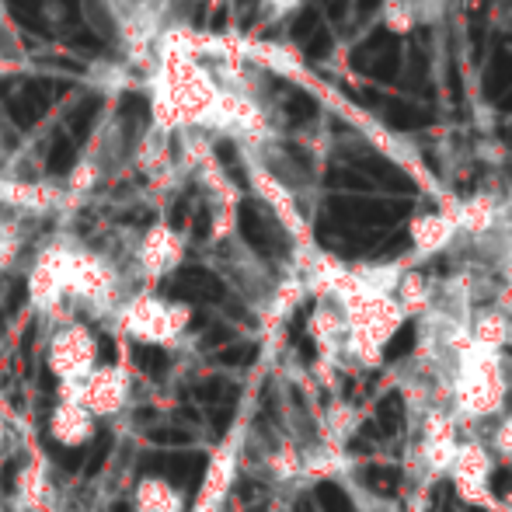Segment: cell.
I'll return each instance as SVG.
<instances>
[{
    "instance_id": "21",
    "label": "cell",
    "mask_w": 512,
    "mask_h": 512,
    "mask_svg": "<svg viewBox=\"0 0 512 512\" xmlns=\"http://www.w3.org/2000/svg\"><path fill=\"white\" fill-rule=\"evenodd\" d=\"M422 439H429V443H457V422H453L446 411L432 408L429 415H425Z\"/></svg>"
},
{
    "instance_id": "20",
    "label": "cell",
    "mask_w": 512,
    "mask_h": 512,
    "mask_svg": "<svg viewBox=\"0 0 512 512\" xmlns=\"http://www.w3.org/2000/svg\"><path fill=\"white\" fill-rule=\"evenodd\" d=\"M352 422H356V411L352 405H345V401H335L328 411V443L335 453H342V439L352 432Z\"/></svg>"
},
{
    "instance_id": "18",
    "label": "cell",
    "mask_w": 512,
    "mask_h": 512,
    "mask_svg": "<svg viewBox=\"0 0 512 512\" xmlns=\"http://www.w3.org/2000/svg\"><path fill=\"white\" fill-rule=\"evenodd\" d=\"M304 297H307L304 279H300V276L283 279V283L276 286V293H272V304H269L272 321H279V317H290L293 310H297L300 304H304Z\"/></svg>"
},
{
    "instance_id": "1",
    "label": "cell",
    "mask_w": 512,
    "mask_h": 512,
    "mask_svg": "<svg viewBox=\"0 0 512 512\" xmlns=\"http://www.w3.org/2000/svg\"><path fill=\"white\" fill-rule=\"evenodd\" d=\"M143 88L157 133H213L223 81L199 56L157 53Z\"/></svg>"
},
{
    "instance_id": "7",
    "label": "cell",
    "mask_w": 512,
    "mask_h": 512,
    "mask_svg": "<svg viewBox=\"0 0 512 512\" xmlns=\"http://www.w3.org/2000/svg\"><path fill=\"white\" fill-rule=\"evenodd\" d=\"M248 178H251V189L258 192V199H262V203L276 213V220L286 227V234H290L304 251H310L307 220H304V213H300L297 196H293L290 185H286L283 178L269 168V164L258 161V157H251V161H248Z\"/></svg>"
},
{
    "instance_id": "2",
    "label": "cell",
    "mask_w": 512,
    "mask_h": 512,
    "mask_svg": "<svg viewBox=\"0 0 512 512\" xmlns=\"http://www.w3.org/2000/svg\"><path fill=\"white\" fill-rule=\"evenodd\" d=\"M63 265V293L67 307H88L95 314H115L129 293H122L119 265L95 248H84L77 241H60Z\"/></svg>"
},
{
    "instance_id": "8",
    "label": "cell",
    "mask_w": 512,
    "mask_h": 512,
    "mask_svg": "<svg viewBox=\"0 0 512 512\" xmlns=\"http://www.w3.org/2000/svg\"><path fill=\"white\" fill-rule=\"evenodd\" d=\"M28 304L46 317H63L67 310V293H63V265H60V241L46 244L35 255L32 269H28Z\"/></svg>"
},
{
    "instance_id": "26",
    "label": "cell",
    "mask_w": 512,
    "mask_h": 512,
    "mask_svg": "<svg viewBox=\"0 0 512 512\" xmlns=\"http://www.w3.org/2000/svg\"><path fill=\"white\" fill-rule=\"evenodd\" d=\"M492 446H495V453H502V457H512V418H506V422L495 429Z\"/></svg>"
},
{
    "instance_id": "12",
    "label": "cell",
    "mask_w": 512,
    "mask_h": 512,
    "mask_svg": "<svg viewBox=\"0 0 512 512\" xmlns=\"http://www.w3.org/2000/svg\"><path fill=\"white\" fill-rule=\"evenodd\" d=\"M453 223H457V234L467 237H488L492 230H499L502 223V206L492 192H474L471 199L453 206Z\"/></svg>"
},
{
    "instance_id": "13",
    "label": "cell",
    "mask_w": 512,
    "mask_h": 512,
    "mask_svg": "<svg viewBox=\"0 0 512 512\" xmlns=\"http://www.w3.org/2000/svg\"><path fill=\"white\" fill-rule=\"evenodd\" d=\"M133 509L136 512H185V492L178 485H171L161 474H147L143 481H136L133 488Z\"/></svg>"
},
{
    "instance_id": "25",
    "label": "cell",
    "mask_w": 512,
    "mask_h": 512,
    "mask_svg": "<svg viewBox=\"0 0 512 512\" xmlns=\"http://www.w3.org/2000/svg\"><path fill=\"white\" fill-rule=\"evenodd\" d=\"M258 4H262V11L269 14V18H286V14L297 11L304 0H258Z\"/></svg>"
},
{
    "instance_id": "15",
    "label": "cell",
    "mask_w": 512,
    "mask_h": 512,
    "mask_svg": "<svg viewBox=\"0 0 512 512\" xmlns=\"http://www.w3.org/2000/svg\"><path fill=\"white\" fill-rule=\"evenodd\" d=\"M467 328H471L474 345H478V349H488V352H502V345L512 338V324L499 307L478 310L474 324H467Z\"/></svg>"
},
{
    "instance_id": "19",
    "label": "cell",
    "mask_w": 512,
    "mask_h": 512,
    "mask_svg": "<svg viewBox=\"0 0 512 512\" xmlns=\"http://www.w3.org/2000/svg\"><path fill=\"white\" fill-rule=\"evenodd\" d=\"M457 446L460 443H429V439H422L418 457H422V464L429 467L432 474H450L453 457H457Z\"/></svg>"
},
{
    "instance_id": "24",
    "label": "cell",
    "mask_w": 512,
    "mask_h": 512,
    "mask_svg": "<svg viewBox=\"0 0 512 512\" xmlns=\"http://www.w3.org/2000/svg\"><path fill=\"white\" fill-rule=\"evenodd\" d=\"M18 251H21V237H18V230H14L11 223L4 220V216H0V272L11 269L14 258H18Z\"/></svg>"
},
{
    "instance_id": "14",
    "label": "cell",
    "mask_w": 512,
    "mask_h": 512,
    "mask_svg": "<svg viewBox=\"0 0 512 512\" xmlns=\"http://www.w3.org/2000/svg\"><path fill=\"white\" fill-rule=\"evenodd\" d=\"M453 481H474V485H488L492 478V453L485 450V443L478 439H467V443L457 446V457H453L450 467Z\"/></svg>"
},
{
    "instance_id": "5",
    "label": "cell",
    "mask_w": 512,
    "mask_h": 512,
    "mask_svg": "<svg viewBox=\"0 0 512 512\" xmlns=\"http://www.w3.org/2000/svg\"><path fill=\"white\" fill-rule=\"evenodd\" d=\"M60 398H74L102 422V418H115L126 411L129 398H133V377L126 366L98 363L77 387H63Z\"/></svg>"
},
{
    "instance_id": "9",
    "label": "cell",
    "mask_w": 512,
    "mask_h": 512,
    "mask_svg": "<svg viewBox=\"0 0 512 512\" xmlns=\"http://www.w3.org/2000/svg\"><path fill=\"white\" fill-rule=\"evenodd\" d=\"M234 478H237V436H230L227 443L213 453L203 485H199L196 502H192L185 512H223V502H227Z\"/></svg>"
},
{
    "instance_id": "17",
    "label": "cell",
    "mask_w": 512,
    "mask_h": 512,
    "mask_svg": "<svg viewBox=\"0 0 512 512\" xmlns=\"http://www.w3.org/2000/svg\"><path fill=\"white\" fill-rule=\"evenodd\" d=\"M380 21H384V28L394 35L415 32V25H418L415 0H384V7H380Z\"/></svg>"
},
{
    "instance_id": "23",
    "label": "cell",
    "mask_w": 512,
    "mask_h": 512,
    "mask_svg": "<svg viewBox=\"0 0 512 512\" xmlns=\"http://www.w3.org/2000/svg\"><path fill=\"white\" fill-rule=\"evenodd\" d=\"M453 492H457L460 502L478 509H495V495L488 485H474V481H453Z\"/></svg>"
},
{
    "instance_id": "27",
    "label": "cell",
    "mask_w": 512,
    "mask_h": 512,
    "mask_svg": "<svg viewBox=\"0 0 512 512\" xmlns=\"http://www.w3.org/2000/svg\"><path fill=\"white\" fill-rule=\"evenodd\" d=\"M7 70H11V63H7V56H4V49H0V77L7 74Z\"/></svg>"
},
{
    "instance_id": "28",
    "label": "cell",
    "mask_w": 512,
    "mask_h": 512,
    "mask_svg": "<svg viewBox=\"0 0 512 512\" xmlns=\"http://www.w3.org/2000/svg\"><path fill=\"white\" fill-rule=\"evenodd\" d=\"M4 443H7V422L0 418V450H4Z\"/></svg>"
},
{
    "instance_id": "22",
    "label": "cell",
    "mask_w": 512,
    "mask_h": 512,
    "mask_svg": "<svg viewBox=\"0 0 512 512\" xmlns=\"http://www.w3.org/2000/svg\"><path fill=\"white\" fill-rule=\"evenodd\" d=\"M269 467L279 481H293V478H300V471H304V453L293 450V446H283L279 453H272Z\"/></svg>"
},
{
    "instance_id": "11",
    "label": "cell",
    "mask_w": 512,
    "mask_h": 512,
    "mask_svg": "<svg viewBox=\"0 0 512 512\" xmlns=\"http://www.w3.org/2000/svg\"><path fill=\"white\" fill-rule=\"evenodd\" d=\"M411 248H415V258H429L436 251L450 248L453 237H457V223H453V206L439 209V213H418L408 227Z\"/></svg>"
},
{
    "instance_id": "16",
    "label": "cell",
    "mask_w": 512,
    "mask_h": 512,
    "mask_svg": "<svg viewBox=\"0 0 512 512\" xmlns=\"http://www.w3.org/2000/svg\"><path fill=\"white\" fill-rule=\"evenodd\" d=\"M394 300H398L401 314L405 317H418L432 310V286L429 279L422 276L418 269H405L398 279V290H394Z\"/></svg>"
},
{
    "instance_id": "3",
    "label": "cell",
    "mask_w": 512,
    "mask_h": 512,
    "mask_svg": "<svg viewBox=\"0 0 512 512\" xmlns=\"http://www.w3.org/2000/svg\"><path fill=\"white\" fill-rule=\"evenodd\" d=\"M192 324V307L157 290H136L115 310L112 328L143 345H178Z\"/></svg>"
},
{
    "instance_id": "6",
    "label": "cell",
    "mask_w": 512,
    "mask_h": 512,
    "mask_svg": "<svg viewBox=\"0 0 512 512\" xmlns=\"http://www.w3.org/2000/svg\"><path fill=\"white\" fill-rule=\"evenodd\" d=\"M185 248L189 244L182 230H175L171 223H150L136 244V272L147 283L143 290H154L161 279H168L185 262Z\"/></svg>"
},
{
    "instance_id": "10",
    "label": "cell",
    "mask_w": 512,
    "mask_h": 512,
    "mask_svg": "<svg viewBox=\"0 0 512 512\" xmlns=\"http://www.w3.org/2000/svg\"><path fill=\"white\" fill-rule=\"evenodd\" d=\"M49 436L67 450H81L98 436V418L74 398H60L56 408L49 411Z\"/></svg>"
},
{
    "instance_id": "29",
    "label": "cell",
    "mask_w": 512,
    "mask_h": 512,
    "mask_svg": "<svg viewBox=\"0 0 512 512\" xmlns=\"http://www.w3.org/2000/svg\"><path fill=\"white\" fill-rule=\"evenodd\" d=\"M196 4H209V0H196Z\"/></svg>"
},
{
    "instance_id": "4",
    "label": "cell",
    "mask_w": 512,
    "mask_h": 512,
    "mask_svg": "<svg viewBox=\"0 0 512 512\" xmlns=\"http://www.w3.org/2000/svg\"><path fill=\"white\" fill-rule=\"evenodd\" d=\"M102 363V345L98 335L81 321H60L49 335L46 345V366L63 387H77L95 366Z\"/></svg>"
}]
</instances>
